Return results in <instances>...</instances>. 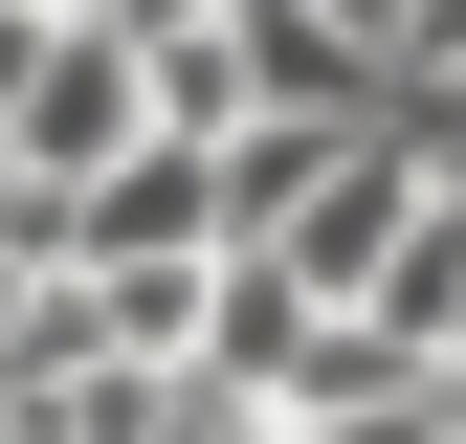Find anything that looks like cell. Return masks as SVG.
<instances>
[{
    "instance_id": "6da1fadb",
    "label": "cell",
    "mask_w": 466,
    "mask_h": 444,
    "mask_svg": "<svg viewBox=\"0 0 466 444\" xmlns=\"http://www.w3.org/2000/svg\"><path fill=\"white\" fill-rule=\"evenodd\" d=\"M134 134H156V45L111 23V0H45L23 89H0V156H23V178H111Z\"/></svg>"
},
{
    "instance_id": "7a4b0ae2",
    "label": "cell",
    "mask_w": 466,
    "mask_h": 444,
    "mask_svg": "<svg viewBox=\"0 0 466 444\" xmlns=\"http://www.w3.org/2000/svg\"><path fill=\"white\" fill-rule=\"evenodd\" d=\"M400 67H466V0H400Z\"/></svg>"
},
{
    "instance_id": "3957f363",
    "label": "cell",
    "mask_w": 466,
    "mask_h": 444,
    "mask_svg": "<svg viewBox=\"0 0 466 444\" xmlns=\"http://www.w3.org/2000/svg\"><path fill=\"white\" fill-rule=\"evenodd\" d=\"M111 23H200V0H111Z\"/></svg>"
}]
</instances>
